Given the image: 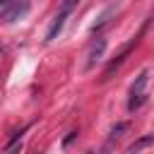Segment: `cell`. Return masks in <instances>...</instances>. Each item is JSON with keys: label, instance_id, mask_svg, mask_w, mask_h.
I'll list each match as a JSON object with an SVG mask.
<instances>
[{"label": "cell", "instance_id": "1", "mask_svg": "<svg viewBox=\"0 0 154 154\" xmlns=\"http://www.w3.org/2000/svg\"><path fill=\"white\" fill-rule=\"evenodd\" d=\"M147 82H149V70H142L137 77H135V82H132V87H130V99H128V111H137L144 101H147Z\"/></svg>", "mask_w": 154, "mask_h": 154}, {"label": "cell", "instance_id": "2", "mask_svg": "<svg viewBox=\"0 0 154 154\" xmlns=\"http://www.w3.org/2000/svg\"><path fill=\"white\" fill-rule=\"evenodd\" d=\"M77 5H79V0H63V2H60L58 14H55V19L51 22V26H48V31H46V41H55V38H58V34L63 31V26H65L67 17L75 12V7H77Z\"/></svg>", "mask_w": 154, "mask_h": 154}, {"label": "cell", "instance_id": "3", "mask_svg": "<svg viewBox=\"0 0 154 154\" xmlns=\"http://www.w3.org/2000/svg\"><path fill=\"white\" fill-rule=\"evenodd\" d=\"M29 10V0H0V17L5 24L17 22L22 14H26Z\"/></svg>", "mask_w": 154, "mask_h": 154}, {"label": "cell", "instance_id": "4", "mask_svg": "<svg viewBox=\"0 0 154 154\" xmlns=\"http://www.w3.org/2000/svg\"><path fill=\"white\" fill-rule=\"evenodd\" d=\"M103 53H106V38L96 36V41L91 43L89 55H87V70H94V67H96V63H101V60H103Z\"/></svg>", "mask_w": 154, "mask_h": 154}, {"label": "cell", "instance_id": "5", "mask_svg": "<svg viewBox=\"0 0 154 154\" xmlns=\"http://www.w3.org/2000/svg\"><path fill=\"white\" fill-rule=\"evenodd\" d=\"M135 43H137V38H132V41H130V43H128V46H125V48H123V51H120V53L116 55V60H111V63H108V67L103 70V77H101L103 82L113 77V72H116V70L120 67V63H123V60H125V55H128V53H130V51L135 48Z\"/></svg>", "mask_w": 154, "mask_h": 154}, {"label": "cell", "instance_id": "6", "mask_svg": "<svg viewBox=\"0 0 154 154\" xmlns=\"http://www.w3.org/2000/svg\"><path fill=\"white\" fill-rule=\"evenodd\" d=\"M128 128H130V123H128V120H120V123H116V125L111 128V132H108V147H111L116 140H120V137H123V132H125Z\"/></svg>", "mask_w": 154, "mask_h": 154}, {"label": "cell", "instance_id": "7", "mask_svg": "<svg viewBox=\"0 0 154 154\" xmlns=\"http://www.w3.org/2000/svg\"><path fill=\"white\" fill-rule=\"evenodd\" d=\"M152 144H154V135H147V137H140L137 142L128 144V152H140V149H144V147H152Z\"/></svg>", "mask_w": 154, "mask_h": 154}, {"label": "cell", "instance_id": "8", "mask_svg": "<svg viewBox=\"0 0 154 154\" xmlns=\"http://www.w3.org/2000/svg\"><path fill=\"white\" fill-rule=\"evenodd\" d=\"M111 14H113V10H106V12H103V14L99 17V22H96V24L91 26V31H94V34H96V31H101V26H103V24L108 22V17H111Z\"/></svg>", "mask_w": 154, "mask_h": 154}, {"label": "cell", "instance_id": "9", "mask_svg": "<svg viewBox=\"0 0 154 154\" xmlns=\"http://www.w3.org/2000/svg\"><path fill=\"white\" fill-rule=\"evenodd\" d=\"M152 19H154V12H152Z\"/></svg>", "mask_w": 154, "mask_h": 154}]
</instances>
